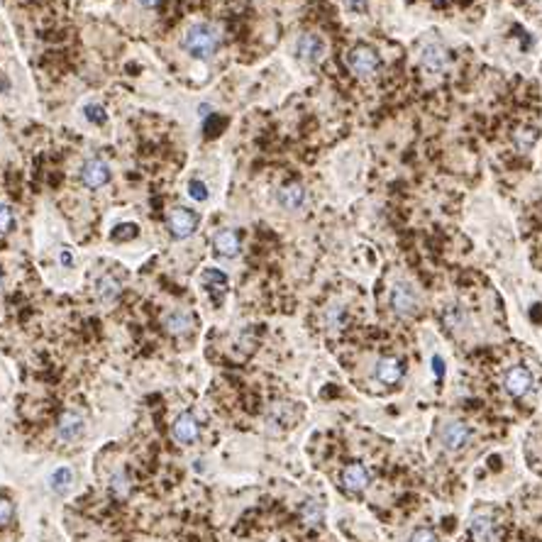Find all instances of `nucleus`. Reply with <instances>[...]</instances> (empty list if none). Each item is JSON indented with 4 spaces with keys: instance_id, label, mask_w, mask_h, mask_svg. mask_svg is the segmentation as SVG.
Instances as JSON below:
<instances>
[{
    "instance_id": "nucleus-1",
    "label": "nucleus",
    "mask_w": 542,
    "mask_h": 542,
    "mask_svg": "<svg viewBox=\"0 0 542 542\" xmlns=\"http://www.w3.org/2000/svg\"><path fill=\"white\" fill-rule=\"evenodd\" d=\"M220 42H223V32H220L218 25L212 23L190 25L184 34V49L193 59H212V56L218 54Z\"/></svg>"
},
{
    "instance_id": "nucleus-2",
    "label": "nucleus",
    "mask_w": 542,
    "mask_h": 542,
    "mask_svg": "<svg viewBox=\"0 0 542 542\" xmlns=\"http://www.w3.org/2000/svg\"><path fill=\"white\" fill-rule=\"evenodd\" d=\"M379 64H381L379 54L367 45H357L347 51V66H349V71H352L354 76H359V79L374 76V73L379 71Z\"/></svg>"
},
{
    "instance_id": "nucleus-3",
    "label": "nucleus",
    "mask_w": 542,
    "mask_h": 542,
    "mask_svg": "<svg viewBox=\"0 0 542 542\" xmlns=\"http://www.w3.org/2000/svg\"><path fill=\"white\" fill-rule=\"evenodd\" d=\"M201 286L206 288V293L212 298V303L215 306H220V303L225 301V296H227L230 291V276L225 274V271H220V269L215 267H208L201 271Z\"/></svg>"
},
{
    "instance_id": "nucleus-4",
    "label": "nucleus",
    "mask_w": 542,
    "mask_h": 542,
    "mask_svg": "<svg viewBox=\"0 0 542 542\" xmlns=\"http://www.w3.org/2000/svg\"><path fill=\"white\" fill-rule=\"evenodd\" d=\"M198 215L188 208H173L169 212V232H171L176 240H186L198 230Z\"/></svg>"
},
{
    "instance_id": "nucleus-5",
    "label": "nucleus",
    "mask_w": 542,
    "mask_h": 542,
    "mask_svg": "<svg viewBox=\"0 0 542 542\" xmlns=\"http://www.w3.org/2000/svg\"><path fill=\"white\" fill-rule=\"evenodd\" d=\"M391 308L401 318H410V315L418 313V296L408 284L398 281L391 288Z\"/></svg>"
},
{
    "instance_id": "nucleus-6",
    "label": "nucleus",
    "mask_w": 542,
    "mask_h": 542,
    "mask_svg": "<svg viewBox=\"0 0 542 542\" xmlns=\"http://www.w3.org/2000/svg\"><path fill=\"white\" fill-rule=\"evenodd\" d=\"M81 181H84V186L90 190L103 188V186L110 181V167H108V162H103V159H98V157L88 159V162L84 164V169H81Z\"/></svg>"
},
{
    "instance_id": "nucleus-7",
    "label": "nucleus",
    "mask_w": 542,
    "mask_h": 542,
    "mask_svg": "<svg viewBox=\"0 0 542 542\" xmlns=\"http://www.w3.org/2000/svg\"><path fill=\"white\" fill-rule=\"evenodd\" d=\"M503 384H506V391H508L510 396L523 398V396H528L532 389V374L526 367H513V369H508Z\"/></svg>"
},
{
    "instance_id": "nucleus-8",
    "label": "nucleus",
    "mask_w": 542,
    "mask_h": 542,
    "mask_svg": "<svg viewBox=\"0 0 542 542\" xmlns=\"http://www.w3.org/2000/svg\"><path fill=\"white\" fill-rule=\"evenodd\" d=\"M171 435L176 442L181 445H190V442H196L198 435H201V428H198V420L193 418L190 413H181L179 418L173 420L171 425Z\"/></svg>"
},
{
    "instance_id": "nucleus-9",
    "label": "nucleus",
    "mask_w": 542,
    "mask_h": 542,
    "mask_svg": "<svg viewBox=\"0 0 542 542\" xmlns=\"http://www.w3.org/2000/svg\"><path fill=\"white\" fill-rule=\"evenodd\" d=\"M84 428H86L84 418H81L79 413H73V410H66V413H62L59 425H56V437L64 442H73L81 437Z\"/></svg>"
},
{
    "instance_id": "nucleus-10",
    "label": "nucleus",
    "mask_w": 542,
    "mask_h": 542,
    "mask_svg": "<svg viewBox=\"0 0 542 542\" xmlns=\"http://www.w3.org/2000/svg\"><path fill=\"white\" fill-rule=\"evenodd\" d=\"M296 51L298 56H301L303 62H318V59H323L325 54V42L323 37H318V34L313 32H306L298 37V45H296Z\"/></svg>"
},
{
    "instance_id": "nucleus-11",
    "label": "nucleus",
    "mask_w": 542,
    "mask_h": 542,
    "mask_svg": "<svg viewBox=\"0 0 542 542\" xmlns=\"http://www.w3.org/2000/svg\"><path fill=\"white\" fill-rule=\"evenodd\" d=\"M212 247H215V251H218L220 257L232 259V257L240 254L242 242H240V235H237L235 230L225 227V230H220V232H215V237H212Z\"/></svg>"
},
{
    "instance_id": "nucleus-12",
    "label": "nucleus",
    "mask_w": 542,
    "mask_h": 542,
    "mask_svg": "<svg viewBox=\"0 0 542 542\" xmlns=\"http://www.w3.org/2000/svg\"><path fill=\"white\" fill-rule=\"evenodd\" d=\"M367 484H369V471L364 469L362 464H347L345 469H342V486L347 489V491H364L367 489Z\"/></svg>"
},
{
    "instance_id": "nucleus-13",
    "label": "nucleus",
    "mask_w": 542,
    "mask_h": 542,
    "mask_svg": "<svg viewBox=\"0 0 542 542\" xmlns=\"http://www.w3.org/2000/svg\"><path fill=\"white\" fill-rule=\"evenodd\" d=\"M403 376V362L396 357H381L376 362V379L386 386H393L398 384Z\"/></svg>"
},
{
    "instance_id": "nucleus-14",
    "label": "nucleus",
    "mask_w": 542,
    "mask_h": 542,
    "mask_svg": "<svg viewBox=\"0 0 542 542\" xmlns=\"http://www.w3.org/2000/svg\"><path fill=\"white\" fill-rule=\"evenodd\" d=\"M467 440H469V428L464 423H447L445 425V430H442V445L447 449H452V452H457V449H462L464 445H467Z\"/></svg>"
},
{
    "instance_id": "nucleus-15",
    "label": "nucleus",
    "mask_w": 542,
    "mask_h": 542,
    "mask_svg": "<svg viewBox=\"0 0 542 542\" xmlns=\"http://www.w3.org/2000/svg\"><path fill=\"white\" fill-rule=\"evenodd\" d=\"M447 64H449V54L442 49L440 45H428L423 49V66L428 69V71L440 73L447 69Z\"/></svg>"
},
{
    "instance_id": "nucleus-16",
    "label": "nucleus",
    "mask_w": 542,
    "mask_h": 542,
    "mask_svg": "<svg viewBox=\"0 0 542 542\" xmlns=\"http://www.w3.org/2000/svg\"><path fill=\"white\" fill-rule=\"evenodd\" d=\"M296 418H298V410L293 408L291 403H276L274 408H271V413H269V418H267V423L271 425V428H291L293 423H296Z\"/></svg>"
},
{
    "instance_id": "nucleus-17",
    "label": "nucleus",
    "mask_w": 542,
    "mask_h": 542,
    "mask_svg": "<svg viewBox=\"0 0 542 542\" xmlns=\"http://www.w3.org/2000/svg\"><path fill=\"white\" fill-rule=\"evenodd\" d=\"M279 203L281 208L286 210H298L306 203V188L301 184H286L284 188L279 190Z\"/></svg>"
},
{
    "instance_id": "nucleus-18",
    "label": "nucleus",
    "mask_w": 542,
    "mask_h": 542,
    "mask_svg": "<svg viewBox=\"0 0 542 542\" xmlns=\"http://www.w3.org/2000/svg\"><path fill=\"white\" fill-rule=\"evenodd\" d=\"M469 530H471V537H474L476 542H496L498 540V535H496V530H493V523H491L489 515H481V513L474 515V518H471Z\"/></svg>"
},
{
    "instance_id": "nucleus-19",
    "label": "nucleus",
    "mask_w": 542,
    "mask_h": 542,
    "mask_svg": "<svg viewBox=\"0 0 542 542\" xmlns=\"http://www.w3.org/2000/svg\"><path fill=\"white\" fill-rule=\"evenodd\" d=\"M164 328H167L171 335H188L190 328H193V318L186 310H173L164 318Z\"/></svg>"
},
{
    "instance_id": "nucleus-20",
    "label": "nucleus",
    "mask_w": 542,
    "mask_h": 542,
    "mask_svg": "<svg viewBox=\"0 0 542 542\" xmlns=\"http://www.w3.org/2000/svg\"><path fill=\"white\" fill-rule=\"evenodd\" d=\"M95 293H98V298H101V301H112V298L120 293V284L112 279V276L106 274V276H101V279H98V284H95Z\"/></svg>"
},
{
    "instance_id": "nucleus-21",
    "label": "nucleus",
    "mask_w": 542,
    "mask_h": 542,
    "mask_svg": "<svg viewBox=\"0 0 542 542\" xmlns=\"http://www.w3.org/2000/svg\"><path fill=\"white\" fill-rule=\"evenodd\" d=\"M71 481H73L71 469H69V467H59V469L51 474V489H54L56 493H64V491H69Z\"/></svg>"
},
{
    "instance_id": "nucleus-22",
    "label": "nucleus",
    "mask_w": 542,
    "mask_h": 542,
    "mask_svg": "<svg viewBox=\"0 0 542 542\" xmlns=\"http://www.w3.org/2000/svg\"><path fill=\"white\" fill-rule=\"evenodd\" d=\"M301 518L306 520L308 526H318L323 520V506L318 501H306L301 508Z\"/></svg>"
},
{
    "instance_id": "nucleus-23",
    "label": "nucleus",
    "mask_w": 542,
    "mask_h": 542,
    "mask_svg": "<svg viewBox=\"0 0 542 542\" xmlns=\"http://www.w3.org/2000/svg\"><path fill=\"white\" fill-rule=\"evenodd\" d=\"M137 235H140V227H137L134 223H120V225H115V227H112V232H110V237L115 242L134 240Z\"/></svg>"
},
{
    "instance_id": "nucleus-24",
    "label": "nucleus",
    "mask_w": 542,
    "mask_h": 542,
    "mask_svg": "<svg viewBox=\"0 0 542 542\" xmlns=\"http://www.w3.org/2000/svg\"><path fill=\"white\" fill-rule=\"evenodd\" d=\"M84 118L88 120L90 125H103L108 123V112L101 103H86L84 106Z\"/></svg>"
},
{
    "instance_id": "nucleus-25",
    "label": "nucleus",
    "mask_w": 542,
    "mask_h": 542,
    "mask_svg": "<svg viewBox=\"0 0 542 542\" xmlns=\"http://www.w3.org/2000/svg\"><path fill=\"white\" fill-rule=\"evenodd\" d=\"M110 489H112V493H115L118 498H125L130 493V481H127V476H125L123 471H118V474H115L110 479Z\"/></svg>"
},
{
    "instance_id": "nucleus-26",
    "label": "nucleus",
    "mask_w": 542,
    "mask_h": 542,
    "mask_svg": "<svg viewBox=\"0 0 542 542\" xmlns=\"http://www.w3.org/2000/svg\"><path fill=\"white\" fill-rule=\"evenodd\" d=\"M188 196L193 198V201L203 203V201H208V196H210V190H208V186L203 184V181L193 179V181H188Z\"/></svg>"
},
{
    "instance_id": "nucleus-27",
    "label": "nucleus",
    "mask_w": 542,
    "mask_h": 542,
    "mask_svg": "<svg viewBox=\"0 0 542 542\" xmlns=\"http://www.w3.org/2000/svg\"><path fill=\"white\" fill-rule=\"evenodd\" d=\"M12 225H15V215H12L10 206H5V203H0V235H5V232H10Z\"/></svg>"
},
{
    "instance_id": "nucleus-28",
    "label": "nucleus",
    "mask_w": 542,
    "mask_h": 542,
    "mask_svg": "<svg viewBox=\"0 0 542 542\" xmlns=\"http://www.w3.org/2000/svg\"><path fill=\"white\" fill-rule=\"evenodd\" d=\"M342 323H345L342 308H330V310H328V325H330V328H340Z\"/></svg>"
},
{
    "instance_id": "nucleus-29",
    "label": "nucleus",
    "mask_w": 542,
    "mask_h": 542,
    "mask_svg": "<svg viewBox=\"0 0 542 542\" xmlns=\"http://www.w3.org/2000/svg\"><path fill=\"white\" fill-rule=\"evenodd\" d=\"M410 542H437V537H435V532L428 530V528H420V530L413 532Z\"/></svg>"
},
{
    "instance_id": "nucleus-30",
    "label": "nucleus",
    "mask_w": 542,
    "mask_h": 542,
    "mask_svg": "<svg viewBox=\"0 0 542 542\" xmlns=\"http://www.w3.org/2000/svg\"><path fill=\"white\" fill-rule=\"evenodd\" d=\"M10 518H12V503L5 501V498H0V526L10 523Z\"/></svg>"
},
{
    "instance_id": "nucleus-31",
    "label": "nucleus",
    "mask_w": 542,
    "mask_h": 542,
    "mask_svg": "<svg viewBox=\"0 0 542 542\" xmlns=\"http://www.w3.org/2000/svg\"><path fill=\"white\" fill-rule=\"evenodd\" d=\"M59 264H62V267H66V269L73 267V254H71V249H62V251H59Z\"/></svg>"
},
{
    "instance_id": "nucleus-32",
    "label": "nucleus",
    "mask_w": 542,
    "mask_h": 542,
    "mask_svg": "<svg viewBox=\"0 0 542 542\" xmlns=\"http://www.w3.org/2000/svg\"><path fill=\"white\" fill-rule=\"evenodd\" d=\"M367 3H369V0H345V5L349 8V10H354V12L367 10Z\"/></svg>"
},
{
    "instance_id": "nucleus-33",
    "label": "nucleus",
    "mask_w": 542,
    "mask_h": 542,
    "mask_svg": "<svg viewBox=\"0 0 542 542\" xmlns=\"http://www.w3.org/2000/svg\"><path fill=\"white\" fill-rule=\"evenodd\" d=\"M432 369H435V374H437V376H442V371H445V367H442V359H440V357H435V359H432Z\"/></svg>"
},
{
    "instance_id": "nucleus-34",
    "label": "nucleus",
    "mask_w": 542,
    "mask_h": 542,
    "mask_svg": "<svg viewBox=\"0 0 542 542\" xmlns=\"http://www.w3.org/2000/svg\"><path fill=\"white\" fill-rule=\"evenodd\" d=\"M162 0H140V5H145V8H157Z\"/></svg>"
},
{
    "instance_id": "nucleus-35",
    "label": "nucleus",
    "mask_w": 542,
    "mask_h": 542,
    "mask_svg": "<svg viewBox=\"0 0 542 542\" xmlns=\"http://www.w3.org/2000/svg\"><path fill=\"white\" fill-rule=\"evenodd\" d=\"M0 281H3V271H0Z\"/></svg>"
}]
</instances>
